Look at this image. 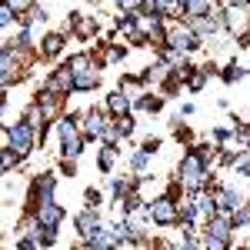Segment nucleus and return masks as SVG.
Instances as JSON below:
<instances>
[{"label": "nucleus", "instance_id": "nucleus-1", "mask_svg": "<svg viewBox=\"0 0 250 250\" xmlns=\"http://www.w3.org/2000/svg\"><path fill=\"white\" fill-rule=\"evenodd\" d=\"M207 157L200 154L197 147H190L187 154L180 157V164H177V177H180V184H187L190 190H200V187H207Z\"/></svg>", "mask_w": 250, "mask_h": 250}, {"label": "nucleus", "instance_id": "nucleus-2", "mask_svg": "<svg viewBox=\"0 0 250 250\" xmlns=\"http://www.w3.org/2000/svg\"><path fill=\"white\" fill-rule=\"evenodd\" d=\"M3 144L14 147L20 157H30V154H34V147L40 144V137H37V130L30 127V120L20 117L17 124H7V127H3Z\"/></svg>", "mask_w": 250, "mask_h": 250}, {"label": "nucleus", "instance_id": "nucleus-3", "mask_svg": "<svg viewBox=\"0 0 250 250\" xmlns=\"http://www.w3.org/2000/svg\"><path fill=\"white\" fill-rule=\"evenodd\" d=\"M233 220L230 213H213L207 220V230H204V247H230L233 244Z\"/></svg>", "mask_w": 250, "mask_h": 250}, {"label": "nucleus", "instance_id": "nucleus-4", "mask_svg": "<svg viewBox=\"0 0 250 250\" xmlns=\"http://www.w3.org/2000/svg\"><path fill=\"white\" fill-rule=\"evenodd\" d=\"M147 213H150V220H154L157 227H173V224H180V204L173 200L170 193L154 197V200L147 204Z\"/></svg>", "mask_w": 250, "mask_h": 250}, {"label": "nucleus", "instance_id": "nucleus-5", "mask_svg": "<svg viewBox=\"0 0 250 250\" xmlns=\"http://www.w3.org/2000/svg\"><path fill=\"white\" fill-rule=\"evenodd\" d=\"M200 43H204V37H200V34L190 27V20H187V23H180V20H177V23H170V27H167V47H173V50L190 54V50H197V47H200Z\"/></svg>", "mask_w": 250, "mask_h": 250}, {"label": "nucleus", "instance_id": "nucleus-6", "mask_svg": "<svg viewBox=\"0 0 250 250\" xmlns=\"http://www.w3.org/2000/svg\"><path fill=\"white\" fill-rule=\"evenodd\" d=\"M30 213H37V220L47 224V227H60V220H63V207L54 200V193H50V197H40L37 207H34Z\"/></svg>", "mask_w": 250, "mask_h": 250}, {"label": "nucleus", "instance_id": "nucleus-7", "mask_svg": "<svg viewBox=\"0 0 250 250\" xmlns=\"http://www.w3.org/2000/svg\"><path fill=\"white\" fill-rule=\"evenodd\" d=\"M100 224H104V220H100V210H97L94 204H90L87 210H80L77 217H74V227H77V233L83 237V240H90V237L100 230Z\"/></svg>", "mask_w": 250, "mask_h": 250}, {"label": "nucleus", "instance_id": "nucleus-8", "mask_svg": "<svg viewBox=\"0 0 250 250\" xmlns=\"http://www.w3.org/2000/svg\"><path fill=\"white\" fill-rule=\"evenodd\" d=\"M57 190V173H37L34 177V184H30V210L37 207V200L40 197H50V193Z\"/></svg>", "mask_w": 250, "mask_h": 250}, {"label": "nucleus", "instance_id": "nucleus-9", "mask_svg": "<svg viewBox=\"0 0 250 250\" xmlns=\"http://www.w3.org/2000/svg\"><path fill=\"white\" fill-rule=\"evenodd\" d=\"M100 77H104V74H100V67H97V63H90L87 70H80V74H74V90H77V94L97 90V87H100Z\"/></svg>", "mask_w": 250, "mask_h": 250}, {"label": "nucleus", "instance_id": "nucleus-10", "mask_svg": "<svg viewBox=\"0 0 250 250\" xmlns=\"http://www.w3.org/2000/svg\"><path fill=\"white\" fill-rule=\"evenodd\" d=\"M47 90L50 94H74V74L67 70V67H60V70H54L50 77H47Z\"/></svg>", "mask_w": 250, "mask_h": 250}, {"label": "nucleus", "instance_id": "nucleus-11", "mask_svg": "<svg viewBox=\"0 0 250 250\" xmlns=\"http://www.w3.org/2000/svg\"><path fill=\"white\" fill-rule=\"evenodd\" d=\"M80 130H83V137H87V140H100V137H104V130H107V117L97 114V110H90V114L83 117Z\"/></svg>", "mask_w": 250, "mask_h": 250}, {"label": "nucleus", "instance_id": "nucleus-12", "mask_svg": "<svg viewBox=\"0 0 250 250\" xmlns=\"http://www.w3.org/2000/svg\"><path fill=\"white\" fill-rule=\"evenodd\" d=\"M213 200H217V213H233L244 207V197L237 190H213Z\"/></svg>", "mask_w": 250, "mask_h": 250}, {"label": "nucleus", "instance_id": "nucleus-13", "mask_svg": "<svg viewBox=\"0 0 250 250\" xmlns=\"http://www.w3.org/2000/svg\"><path fill=\"white\" fill-rule=\"evenodd\" d=\"M130 107H134V97L127 94V90H114V94L107 97V110L117 117H124V114H130Z\"/></svg>", "mask_w": 250, "mask_h": 250}, {"label": "nucleus", "instance_id": "nucleus-14", "mask_svg": "<svg viewBox=\"0 0 250 250\" xmlns=\"http://www.w3.org/2000/svg\"><path fill=\"white\" fill-rule=\"evenodd\" d=\"M190 20V27L200 34V37L207 40V37H213L217 30H220V23H217V14H204V17H187Z\"/></svg>", "mask_w": 250, "mask_h": 250}, {"label": "nucleus", "instance_id": "nucleus-15", "mask_svg": "<svg viewBox=\"0 0 250 250\" xmlns=\"http://www.w3.org/2000/svg\"><path fill=\"white\" fill-rule=\"evenodd\" d=\"M63 34H47V37L40 40V57L43 60H54V57H60V50H63Z\"/></svg>", "mask_w": 250, "mask_h": 250}, {"label": "nucleus", "instance_id": "nucleus-16", "mask_svg": "<svg viewBox=\"0 0 250 250\" xmlns=\"http://www.w3.org/2000/svg\"><path fill=\"white\" fill-rule=\"evenodd\" d=\"M134 107L137 110H147V114H157V110H164V97H157V94H140L134 100Z\"/></svg>", "mask_w": 250, "mask_h": 250}, {"label": "nucleus", "instance_id": "nucleus-17", "mask_svg": "<svg viewBox=\"0 0 250 250\" xmlns=\"http://www.w3.org/2000/svg\"><path fill=\"white\" fill-rule=\"evenodd\" d=\"M213 14V0H187L184 3V17H204Z\"/></svg>", "mask_w": 250, "mask_h": 250}, {"label": "nucleus", "instance_id": "nucleus-18", "mask_svg": "<svg viewBox=\"0 0 250 250\" xmlns=\"http://www.w3.org/2000/svg\"><path fill=\"white\" fill-rule=\"evenodd\" d=\"M100 150H104V154H100V160H97V167H100V170H104V173H107V170H114V160H117V147H114V144H110V140H107V144H104Z\"/></svg>", "mask_w": 250, "mask_h": 250}, {"label": "nucleus", "instance_id": "nucleus-19", "mask_svg": "<svg viewBox=\"0 0 250 250\" xmlns=\"http://www.w3.org/2000/svg\"><path fill=\"white\" fill-rule=\"evenodd\" d=\"M14 43H17L20 50H30V47H34V34H30V23H20V27H17V37H14Z\"/></svg>", "mask_w": 250, "mask_h": 250}, {"label": "nucleus", "instance_id": "nucleus-20", "mask_svg": "<svg viewBox=\"0 0 250 250\" xmlns=\"http://www.w3.org/2000/svg\"><path fill=\"white\" fill-rule=\"evenodd\" d=\"M220 77H224V83H237V80L247 77V70H244L240 63H227V67L220 70Z\"/></svg>", "mask_w": 250, "mask_h": 250}, {"label": "nucleus", "instance_id": "nucleus-21", "mask_svg": "<svg viewBox=\"0 0 250 250\" xmlns=\"http://www.w3.org/2000/svg\"><path fill=\"white\" fill-rule=\"evenodd\" d=\"M10 23H17V10H14V3H0V27H10Z\"/></svg>", "mask_w": 250, "mask_h": 250}, {"label": "nucleus", "instance_id": "nucleus-22", "mask_svg": "<svg viewBox=\"0 0 250 250\" xmlns=\"http://www.w3.org/2000/svg\"><path fill=\"white\" fill-rule=\"evenodd\" d=\"M117 10L120 14H140L144 10V0H117Z\"/></svg>", "mask_w": 250, "mask_h": 250}, {"label": "nucleus", "instance_id": "nucleus-23", "mask_svg": "<svg viewBox=\"0 0 250 250\" xmlns=\"http://www.w3.org/2000/svg\"><path fill=\"white\" fill-rule=\"evenodd\" d=\"M147 160H150V154H147V150H137V154L130 157V167H134L137 173H144V170H147Z\"/></svg>", "mask_w": 250, "mask_h": 250}, {"label": "nucleus", "instance_id": "nucleus-24", "mask_svg": "<svg viewBox=\"0 0 250 250\" xmlns=\"http://www.w3.org/2000/svg\"><path fill=\"white\" fill-rule=\"evenodd\" d=\"M230 220H233V227H244V224H250V207L244 204L240 210H233V213H230Z\"/></svg>", "mask_w": 250, "mask_h": 250}, {"label": "nucleus", "instance_id": "nucleus-25", "mask_svg": "<svg viewBox=\"0 0 250 250\" xmlns=\"http://www.w3.org/2000/svg\"><path fill=\"white\" fill-rule=\"evenodd\" d=\"M127 57V47H124V43H117V47H110V50H107V63H117V60H124Z\"/></svg>", "mask_w": 250, "mask_h": 250}, {"label": "nucleus", "instance_id": "nucleus-26", "mask_svg": "<svg viewBox=\"0 0 250 250\" xmlns=\"http://www.w3.org/2000/svg\"><path fill=\"white\" fill-rule=\"evenodd\" d=\"M117 124H120V130H124V137H130V134H134V127H137V124H134V117H130V114L117 117Z\"/></svg>", "mask_w": 250, "mask_h": 250}, {"label": "nucleus", "instance_id": "nucleus-27", "mask_svg": "<svg viewBox=\"0 0 250 250\" xmlns=\"http://www.w3.org/2000/svg\"><path fill=\"white\" fill-rule=\"evenodd\" d=\"M60 173L74 177V173H77V157H63V160H60Z\"/></svg>", "mask_w": 250, "mask_h": 250}, {"label": "nucleus", "instance_id": "nucleus-28", "mask_svg": "<svg viewBox=\"0 0 250 250\" xmlns=\"http://www.w3.org/2000/svg\"><path fill=\"white\" fill-rule=\"evenodd\" d=\"M57 244V227H47L43 224V247H54Z\"/></svg>", "mask_w": 250, "mask_h": 250}, {"label": "nucleus", "instance_id": "nucleus-29", "mask_svg": "<svg viewBox=\"0 0 250 250\" xmlns=\"http://www.w3.org/2000/svg\"><path fill=\"white\" fill-rule=\"evenodd\" d=\"M140 150H147V154L154 157L157 150H160V137H150V140H144V147H140Z\"/></svg>", "mask_w": 250, "mask_h": 250}, {"label": "nucleus", "instance_id": "nucleus-30", "mask_svg": "<svg viewBox=\"0 0 250 250\" xmlns=\"http://www.w3.org/2000/svg\"><path fill=\"white\" fill-rule=\"evenodd\" d=\"M233 134H237L233 127H217V130H213V137H217V140H230Z\"/></svg>", "mask_w": 250, "mask_h": 250}, {"label": "nucleus", "instance_id": "nucleus-31", "mask_svg": "<svg viewBox=\"0 0 250 250\" xmlns=\"http://www.w3.org/2000/svg\"><path fill=\"white\" fill-rule=\"evenodd\" d=\"M7 3H14V10H17V14H23V10H30V7H34V0H7Z\"/></svg>", "mask_w": 250, "mask_h": 250}, {"label": "nucleus", "instance_id": "nucleus-32", "mask_svg": "<svg viewBox=\"0 0 250 250\" xmlns=\"http://www.w3.org/2000/svg\"><path fill=\"white\" fill-rule=\"evenodd\" d=\"M87 200H90V204L97 207V200H100V190H94V187H90V190H87Z\"/></svg>", "mask_w": 250, "mask_h": 250}, {"label": "nucleus", "instance_id": "nucleus-33", "mask_svg": "<svg viewBox=\"0 0 250 250\" xmlns=\"http://www.w3.org/2000/svg\"><path fill=\"white\" fill-rule=\"evenodd\" d=\"M87 3H100V0H87Z\"/></svg>", "mask_w": 250, "mask_h": 250}]
</instances>
